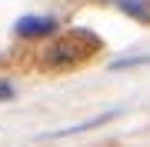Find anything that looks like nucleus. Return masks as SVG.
<instances>
[{
  "label": "nucleus",
  "instance_id": "nucleus-1",
  "mask_svg": "<svg viewBox=\"0 0 150 147\" xmlns=\"http://www.w3.org/2000/svg\"><path fill=\"white\" fill-rule=\"evenodd\" d=\"M90 37V30H70V33H64V37L57 40V47L50 50V60H57V64H74V60H83L87 54H93V44H80V40H87Z\"/></svg>",
  "mask_w": 150,
  "mask_h": 147
},
{
  "label": "nucleus",
  "instance_id": "nucleus-2",
  "mask_svg": "<svg viewBox=\"0 0 150 147\" xmlns=\"http://www.w3.org/2000/svg\"><path fill=\"white\" fill-rule=\"evenodd\" d=\"M57 30V20L54 17H23L17 23V33L20 37H47V33Z\"/></svg>",
  "mask_w": 150,
  "mask_h": 147
},
{
  "label": "nucleus",
  "instance_id": "nucleus-3",
  "mask_svg": "<svg viewBox=\"0 0 150 147\" xmlns=\"http://www.w3.org/2000/svg\"><path fill=\"white\" fill-rule=\"evenodd\" d=\"M117 4L123 7L127 13H134V17H140V20H150V10H147V0H117Z\"/></svg>",
  "mask_w": 150,
  "mask_h": 147
},
{
  "label": "nucleus",
  "instance_id": "nucleus-4",
  "mask_svg": "<svg viewBox=\"0 0 150 147\" xmlns=\"http://www.w3.org/2000/svg\"><path fill=\"white\" fill-rule=\"evenodd\" d=\"M0 97H4V100H7V97H13V87H10L7 80H0Z\"/></svg>",
  "mask_w": 150,
  "mask_h": 147
}]
</instances>
